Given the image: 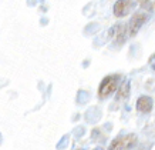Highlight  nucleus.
Listing matches in <instances>:
<instances>
[{"mask_svg":"<svg viewBox=\"0 0 155 150\" xmlns=\"http://www.w3.org/2000/svg\"><path fill=\"white\" fill-rule=\"evenodd\" d=\"M154 107V102L150 96H141L137 100V110L140 113H150Z\"/></svg>","mask_w":155,"mask_h":150,"instance_id":"obj_6","label":"nucleus"},{"mask_svg":"<svg viewBox=\"0 0 155 150\" xmlns=\"http://www.w3.org/2000/svg\"><path fill=\"white\" fill-rule=\"evenodd\" d=\"M148 22V14L141 12V13H135L131 17L130 23H128V36H135L140 32V29Z\"/></svg>","mask_w":155,"mask_h":150,"instance_id":"obj_3","label":"nucleus"},{"mask_svg":"<svg viewBox=\"0 0 155 150\" xmlns=\"http://www.w3.org/2000/svg\"><path fill=\"white\" fill-rule=\"evenodd\" d=\"M130 80L127 82H121V85L118 86V93H117V100H125L130 96Z\"/></svg>","mask_w":155,"mask_h":150,"instance_id":"obj_7","label":"nucleus"},{"mask_svg":"<svg viewBox=\"0 0 155 150\" xmlns=\"http://www.w3.org/2000/svg\"><path fill=\"white\" fill-rule=\"evenodd\" d=\"M122 76L115 73V75H108L105 76L101 83L98 86V97L100 99H107L108 96H111L113 93H115L118 89V86L121 85Z\"/></svg>","mask_w":155,"mask_h":150,"instance_id":"obj_1","label":"nucleus"},{"mask_svg":"<svg viewBox=\"0 0 155 150\" xmlns=\"http://www.w3.org/2000/svg\"><path fill=\"white\" fill-rule=\"evenodd\" d=\"M140 7L144 10H147V12H152V9H154V5L151 3L150 0H140Z\"/></svg>","mask_w":155,"mask_h":150,"instance_id":"obj_8","label":"nucleus"},{"mask_svg":"<svg viewBox=\"0 0 155 150\" xmlns=\"http://www.w3.org/2000/svg\"><path fill=\"white\" fill-rule=\"evenodd\" d=\"M150 65H151V67H152V70L155 72V54L150 59Z\"/></svg>","mask_w":155,"mask_h":150,"instance_id":"obj_9","label":"nucleus"},{"mask_svg":"<svg viewBox=\"0 0 155 150\" xmlns=\"http://www.w3.org/2000/svg\"><path fill=\"white\" fill-rule=\"evenodd\" d=\"M154 7H155V3H154Z\"/></svg>","mask_w":155,"mask_h":150,"instance_id":"obj_10","label":"nucleus"},{"mask_svg":"<svg viewBox=\"0 0 155 150\" xmlns=\"http://www.w3.org/2000/svg\"><path fill=\"white\" fill-rule=\"evenodd\" d=\"M110 36L118 43V44H124L128 36V24L125 23H118L115 24L111 30H110Z\"/></svg>","mask_w":155,"mask_h":150,"instance_id":"obj_4","label":"nucleus"},{"mask_svg":"<svg viewBox=\"0 0 155 150\" xmlns=\"http://www.w3.org/2000/svg\"><path fill=\"white\" fill-rule=\"evenodd\" d=\"M137 146V136L135 134H124V136H118L115 137L111 145L110 149L113 150H121V149H132Z\"/></svg>","mask_w":155,"mask_h":150,"instance_id":"obj_2","label":"nucleus"},{"mask_svg":"<svg viewBox=\"0 0 155 150\" xmlns=\"http://www.w3.org/2000/svg\"><path fill=\"white\" fill-rule=\"evenodd\" d=\"M134 9V0H118L114 5V16L115 17H125Z\"/></svg>","mask_w":155,"mask_h":150,"instance_id":"obj_5","label":"nucleus"}]
</instances>
